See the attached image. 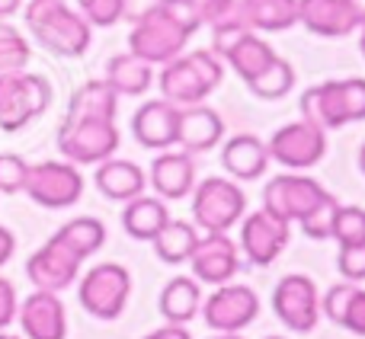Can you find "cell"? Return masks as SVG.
I'll use <instances>...</instances> for the list:
<instances>
[{
  "label": "cell",
  "instance_id": "obj_2",
  "mask_svg": "<svg viewBox=\"0 0 365 339\" xmlns=\"http://www.w3.org/2000/svg\"><path fill=\"white\" fill-rule=\"evenodd\" d=\"M26 29L45 51L58 58H81L93 42V26L64 0H29Z\"/></svg>",
  "mask_w": 365,
  "mask_h": 339
},
{
  "label": "cell",
  "instance_id": "obj_22",
  "mask_svg": "<svg viewBox=\"0 0 365 339\" xmlns=\"http://www.w3.org/2000/svg\"><path fill=\"white\" fill-rule=\"evenodd\" d=\"M221 167L227 170L231 179H259L269 167V151H266V141L257 135H234L231 141H225L221 147Z\"/></svg>",
  "mask_w": 365,
  "mask_h": 339
},
{
  "label": "cell",
  "instance_id": "obj_36",
  "mask_svg": "<svg viewBox=\"0 0 365 339\" xmlns=\"http://www.w3.org/2000/svg\"><path fill=\"white\" fill-rule=\"evenodd\" d=\"M26 176H29V164H26L19 154H10V151L0 154V195L23 192Z\"/></svg>",
  "mask_w": 365,
  "mask_h": 339
},
{
  "label": "cell",
  "instance_id": "obj_9",
  "mask_svg": "<svg viewBox=\"0 0 365 339\" xmlns=\"http://www.w3.org/2000/svg\"><path fill=\"white\" fill-rule=\"evenodd\" d=\"M119 141L115 119H61V128H58V151L77 167L115 157Z\"/></svg>",
  "mask_w": 365,
  "mask_h": 339
},
{
  "label": "cell",
  "instance_id": "obj_23",
  "mask_svg": "<svg viewBox=\"0 0 365 339\" xmlns=\"http://www.w3.org/2000/svg\"><path fill=\"white\" fill-rule=\"evenodd\" d=\"M298 26L321 38H343L356 32L343 0H298Z\"/></svg>",
  "mask_w": 365,
  "mask_h": 339
},
{
  "label": "cell",
  "instance_id": "obj_27",
  "mask_svg": "<svg viewBox=\"0 0 365 339\" xmlns=\"http://www.w3.org/2000/svg\"><path fill=\"white\" fill-rule=\"evenodd\" d=\"M240 23L253 32H285L298 26V0H237Z\"/></svg>",
  "mask_w": 365,
  "mask_h": 339
},
{
  "label": "cell",
  "instance_id": "obj_45",
  "mask_svg": "<svg viewBox=\"0 0 365 339\" xmlns=\"http://www.w3.org/2000/svg\"><path fill=\"white\" fill-rule=\"evenodd\" d=\"M145 339H192L186 327H180V323H164L160 330H151Z\"/></svg>",
  "mask_w": 365,
  "mask_h": 339
},
{
  "label": "cell",
  "instance_id": "obj_16",
  "mask_svg": "<svg viewBox=\"0 0 365 339\" xmlns=\"http://www.w3.org/2000/svg\"><path fill=\"white\" fill-rule=\"evenodd\" d=\"M83 259L74 256L68 246H61L55 237H48L29 259H26V278L36 285L38 291H55L61 295L64 288L81 278Z\"/></svg>",
  "mask_w": 365,
  "mask_h": 339
},
{
  "label": "cell",
  "instance_id": "obj_21",
  "mask_svg": "<svg viewBox=\"0 0 365 339\" xmlns=\"http://www.w3.org/2000/svg\"><path fill=\"white\" fill-rule=\"evenodd\" d=\"M302 119L311 122V125H317V128H324V132H334V128L349 125L340 80H324V83H314V87L304 90L302 93Z\"/></svg>",
  "mask_w": 365,
  "mask_h": 339
},
{
  "label": "cell",
  "instance_id": "obj_7",
  "mask_svg": "<svg viewBox=\"0 0 365 339\" xmlns=\"http://www.w3.org/2000/svg\"><path fill=\"white\" fill-rule=\"evenodd\" d=\"M334 202V195L308 173H279L266 182L263 189V208L276 218L289 221V224H302L308 214Z\"/></svg>",
  "mask_w": 365,
  "mask_h": 339
},
{
  "label": "cell",
  "instance_id": "obj_33",
  "mask_svg": "<svg viewBox=\"0 0 365 339\" xmlns=\"http://www.w3.org/2000/svg\"><path fill=\"white\" fill-rule=\"evenodd\" d=\"M32 58V45L13 23L0 19V74H13V71H26Z\"/></svg>",
  "mask_w": 365,
  "mask_h": 339
},
{
  "label": "cell",
  "instance_id": "obj_51",
  "mask_svg": "<svg viewBox=\"0 0 365 339\" xmlns=\"http://www.w3.org/2000/svg\"><path fill=\"white\" fill-rule=\"evenodd\" d=\"M266 339H285V336H266Z\"/></svg>",
  "mask_w": 365,
  "mask_h": 339
},
{
  "label": "cell",
  "instance_id": "obj_28",
  "mask_svg": "<svg viewBox=\"0 0 365 339\" xmlns=\"http://www.w3.org/2000/svg\"><path fill=\"white\" fill-rule=\"evenodd\" d=\"M103 80L115 90V96H141L151 90L154 68L141 58H135L132 51H122V55H113L106 61V77Z\"/></svg>",
  "mask_w": 365,
  "mask_h": 339
},
{
  "label": "cell",
  "instance_id": "obj_32",
  "mask_svg": "<svg viewBox=\"0 0 365 339\" xmlns=\"http://www.w3.org/2000/svg\"><path fill=\"white\" fill-rule=\"evenodd\" d=\"M247 87H250V93L259 96V100H282V96H289L292 87H295V68H292V61H285L282 55H276V61H272L263 74L253 77Z\"/></svg>",
  "mask_w": 365,
  "mask_h": 339
},
{
  "label": "cell",
  "instance_id": "obj_38",
  "mask_svg": "<svg viewBox=\"0 0 365 339\" xmlns=\"http://www.w3.org/2000/svg\"><path fill=\"white\" fill-rule=\"evenodd\" d=\"M353 291H356V282H346V278L336 282V285H330V288L324 291V298H321V314L327 317V320L340 323V317H343V311H346Z\"/></svg>",
  "mask_w": 365,
  "mask_h": 339
},
{
  "label": "cell",
  "instance_id": "obj_48",
  "mask_svg": "<svg viewBox=\"0 0 365 339\" xmlns=\"http://www.w3.org/2000/svg\"><path fill=\"white\" fill-rule=\"evenodd\" d=\"M359 170H362V176H365V141H362V147H359Z\"/></svg>",
  "mask_w": 365,
  "mask_h": 339
},
{
  "label": "cell",
  "instance_id": "obj_4",
  "mask_svg": "<svg viewBox=\"0 0 365 339\" xmlns=\"http://www.w3.org/2000/svg\"><path fill=\"white\" fill-rule=\"evenodd\" d=\"M51 96L55 90L42 74H29V71L0 74V132H23L29 122L48 113Z\"/></svg>",
  "mask_w": 365,
  "mask_h": 339
},
{
  "label": "cell",
  "instance_id": "obj_42",
  "mask_svg": "<svg viewBox=\"0 0 365 339\" xmlns=\"http://www.w3.org/2000/svg\"><path fill=\"white\" fill-rule=\"evenodd\" d=\"M334 208H336V199L327 202L324 208H317L314 214H308V218H304L298 227H302L311 240H327L330 237V218H334Z\"/></svg>",
  "mask_w": 365,
  "mask_h": 339
},
{
  "label": "cell",
  "instance_id": "obj_34",
  "mask_svg": "<svg viewBox=\"0 0 365 339\" xmlns=\"http://www.w3.org/2000/svg\"><path fill=\"white\" fill-rule=\"evenodd\" d=\"M330 240H336L340 246L365 244V208L336 202L334 218H330Z\"/></svg>",
  "mask_w": 365,
  "mask_h": 339
},
{
  "label": "cell",
  "instance_id": "obj_43",
  "mask_svg": "<svg viewBox=\"0 0 365 339\" xmlns=\"http://www.w3.org/2000/svg\"><path fill=\"white\" fill-rule=\"evenodd\" d=\"M16 311H19L16 285H13L10 278L0 276V330H6L13 320H16Z\"/></svg>",
  "mask_w": 365,
  "mask_h": 339
},
{
  "label": "cell",
  "instance_id": "obj_6",
  "mask_svg": "<svg viewBox=\"0 0 365 339\" xmlns=\"http://www.w3.org/2000/svg\"><path fill=\"white\" fill-rule=\"evenodd\" d=\"M132 298V272L122 263H100L77 278V301L96 320H119Z\"/></svg>",
  "mask_w": 365,
  "mask_h": 339
},
{
  "label": "cell",
  "instance_id": "obj_13",
  "mask_svg": "<svg viewBox=\"0 0 365 339\" xmlns=\"http://www.w3.org/2000/svg\"><path fill=\"white\" fill-rule=\"evenodd\" d=\"M266 151H269V160L282 164L285 170L304 173V170L317 167L327 157V132L304 119L289 122V125L276 128V135L269 138Z\"/></svg>",
  "mask_w": 365,
  "mask_h": 339
},
{
  "label": "cell",
  "instance_id": "obj_17",
  "mask_svg": "<svg viewBox=\"0 0 365 339\" xmlns=\"http://www.w3.org/2000/svg\"><path fill=\"white\" fill-rule=\"evenodd\" d=\"M16 320L23 327V339H68V308L55 291H32L19 301Z\"/></svg>",
  "mask_w": 365,
  "mask_h": 339
},
{
  "label": "cell",
  "instance_id": "obj_37",
  "mask_svg": "<svg viewBox=\"0 0 365 339\" xmlns=\"http://www.w3.org/2000/svg\"><path fill=\"white\" fill-rule=\"evenodd\" d=\"M199 19L202 26L221 29V26L240 23V6L237 0H199Z\"/></svg>",
  "mask_w": 365,
  "mask_h": 339
},
{
  "label": "cell",
  "instance_id": "obj_46",
  "mask_svg": "<svg viewBox=\"0 0 365 339\" xmlns=\"http://www.w3.org/2000/svg\"><path fill=\"white\" fill-rule=\"evenodd\" d=\"M343 6H346V13L353 16L356 29H359V26H365V0H343Z\"/></svg>",
  "mask_w": 365,
  "mask_h": 339
},
{
  "label": "cell",
  "instance_id": "obj_12",
  "mask_svg": "<svg viewBox=\"0 0 365 339\" xmlns=\"http://www.w3.org/2000/svg\"><path fill=\"white\" fill-rule=\"evenodd\" d=\"M199 314L215 333H244L259 317V295L250 285H237V282L215 285L212 295L202 298Z\"/></svg>",
  "mask_w": 365,
  "mask_h": 339
},
{
  "label": "cell",
  "instance_id": "obj_24",
  "mask_svg": "<svg viewBox=\"0 0 365 339\" xmlns=\"http://www.w3.org/2000/svg\"><path fill=\"white\" fill-rule=\"evenodd\" d=\"M93 182L106 199L128 202V199H135V195H141L148 189V173L138 164L125 160V157H109V160H103V164H96Z\"/></svg>",
  "mask_w": 365,
  "mask_h": 339
},
{
  "label": "cell",
  "instance_id": "obj_1",
  "mask_svg": "<svg viewBox=\"0 0 365 339\" xmlns=\"http://www.w3.org/2000/svg\"><path fill=\"white\" fill-rule=\"evenodd\" d=\"M199 26V0H154L135 19L128 32V51L151 68H160L186 51Z\"/></svg>",
  "mask_w": 365,
  "mask_h": 339
},
{
  "label": "cell",
  "instance_id": "obj_19",
  "mask_svg": "<svg viewBox=\"0 0 365 339\" xmlns=\"http://www.w3.org/2000/svg\"><path fill=\"white\" fill-rule=\"evenodd\" d=\"M195 160L186 151H164L158 160L151 164L148 173V186H154V195L164 202H180L192 192L195 186Z\"/></svg>",
  "mask_w": 365,
  "mask_h": 339
},
{
  "label": "cell",
  "instance_id": "obj_25",
  "mask_svg": "<svg viewBox=\"0 0 365 339\" xmlns=\"http://www.w3.org/2000/svg\"><path fill=\"white\" fill-rule=\"evenodd\" d=\"M167 221H170V205L164 199H158V195L141 192L135 199H128L125 208H122V227H125V234L132 240H148L151 244L164 231Z\"/></svg>",
  "mask_w": 365,
  "mask_h": 339
},
{
  "label": "cell",
  "instance_id": "obj_11",
  "mask_svg": "<svg viewBox=\"0 0 365 339\" xmlns=\"http://www.w3.org/2000/svg\"><path fill=\"white\" fill-rule=\"evenodd\" d=\"M272 311H276L279 323L292 333H314L321 323V291H317L314 278L292 272L276 282L272 291Z\"/></svg>",
  "mask_w": 365,
  "mask_h": 339
},
{
  "label": "cell",
  "instance_id": "obj_44",
  "mask_svg": "<svg viewBox=\"0 0 365 339\" xmlns=\"http://www.w3.org/2000/svg\"><path fill=\"white\" fill-rule=\"evenodd\" d=\"M13 253H16V237H13V231L6 224H0V269L13 259Z\"/></svg>",
  "mask_w": 365,
  "mask_h": 339
},
{
  "label": "cell",
  "instance_id": "obj_8",
  "mask_svg": "<svg viewBox=\"0 0 365 339\" xmlns=\"http://www.w3.org/2000/svg\"><path fill=\"white\" fill-rule=\"evenodd\" d=\"M212 51L244 83H250L257 74H263L279 55L259 32L247 29L244 23H231V26H221V29H212Z\"/></svg>",
  "mask_w": 365,
  "mask_h": 339
},
{
  "label": "cell",
  "instance_id": "obj_50",
  "mask_svg": "<svg viewBox=\"0 0 365 339\" xmlns=\"http://www.w3.org/2000/svg\"><path fill=\"white\" fill-rule=\"evenodd\" d=\"M0 339H23V336H16V333H6V330H0Z\"/></svg>",
  "mask_w": 365,
  "mask_h": 339
},
{
  "label": "cell",
  "instance_id": "obj_5",
  "mask_svg": "<svg viewBox=\"0 0 365 339\" xmlns=\"http://www.w3.org/2000/svg\"><path fill=\"white\" fill-rule=\"evenodd\" d=\"M192 224L205 234H227L247 214V195L237 179L208 176L192 186Z\"/></svg>",
  "mask_w": 365,
  "mask_h": 339
},
{
  "label": "cell",
  "instance_id": "obj_49",
  "mask_svg": "<svg viewBox=\"0 0 365 339\" xmlns=\"http://www.w3.org/2000/svg\"><path fill=\"white\" fill-rule=\"evenodd\" d=\"M212 339H244L240 333H218V336H212Z\"/></svg>",
  "mask_w": 365,
  "mask_h": 339
},
{
  "label": "cell",
  "instance_id": "obj_40",
  "mask_svg": "<svg viewBox=\"0 0 365 339\" xmlns=\"http://www.w3.org/2000/svg\"><path fill=\"white\" fill-rule=\"evenodd\" d=\"M343 106H346L349 122H365V77H346L340 80Z\"/></svg>",
  "mask_w": 365,
  "mask_h": 339
},
{
  "label": "cell",
  "instance_id": "obj_14",
  "mask_svg": "<svg viewBox=\"0 0 365 339\" xmlns=\"http://www.w3.org/2000/svg\"><path fill=\"white\" fill-rule=\"evenodd\" d=\"M289 237H292V224L276 218V214H269L266 208L240 218L237 246L247 263H253V266H272L282 256L285 246H289Z\"/></svg>",
  "mask_w": 365,
  "mask_h": 339
},
{
  "label": "cell",
  "instance_id": "obj_30",
  "mask_svg": "<svg viewBox=\"0 0 365 339\" xmlns=\"http://www.w3.org/2000/svg\"><path fill=\"white\" fill-rule=\"evenodd\" d=\"M51 237L61 246H68L74 256L87 259L93 253H100L103 244H106V224L100 218H93V214H81V218H71L68 224H61Z\"/></svg>",
  "mask_w": 365,
  "mask_h": 339
},
{
  "label": "cell",
  "instance_id": "obj_47",
  "mask_svg": "<svg viewBox=\"0 0 365 339\" xmlns=\"http://www.w3.org/2000/svg\"><path fill=\"white\" fill-rule=\"evenodd\" d=\"M23 10V0H0V19H10Z\"/></svg>",
  "mask_w": 365,
  "mask_h": 339
},
{
  "label": "cell",
  "instance_id": "obj_26",
  "mask_svg": "<svg viewBox=\"0 0 365 339\" xmlns=\"http://www.w3.org/2000/svg\"><path fill=\"white\" fill-rule=\"evenodd\" d=\"M158 311L167 323H180L186 327L189 320H195L202 311V285L192 276H177L160 288Z\"/></svg>",
  "mask_w": 365,
  "mask_h": 339
},
{
  "label": "cell",
  "instance_id": "obj_35",
  "mask_svg": "<svg viewBox=\"0 0 365 339\" xmlns=\"http://www.w3.org/2000/svg\"><path fill=\"white\" fill-rule=\"evenodd\" d=\"M128 0H77V10L90 26H115L125 16Z\"/></svg>",
  "mask_w": 365,
  "mask_h": 339
},
{
  "label": "cell",
  "instance_id": "obj_41",
  "mask_svg": "<svg viewBox=\"0 0 365 339\" xmlns=\"http://www.w3.org/2000/svg\"><path fill=\"white\" fill-rule=\"evenodd\" d=\"M340 327H346L349 333H356V336H365V288L362 285H356L353 298H349L346 311H343V317H340Z\"/></svg>",
  "mask_w": 365,
  "mask_h": 339
},
{
  "label": "cell",
  "instance_id": "obj_20",
  "mask_svg": "<svg viewBox=\"0 0 365 339\" xmlns=\"http://www.w3.org/2000/svg\"><path fill=\"white\" fill-rule=\"evenodd\" d=\"M225 138V119L205 103L180 109V138L177 147L186 154H205Z\"/></svg>",
  "mask_w": 365,
  "mask_h": 339
},
{
  "label": "cell",
  "instance_id": "obj_3",
  "mask_svg": "<svg viewBox=\"0 0 365 339\" xmlns=\"http://www.w3.org/2000/svg\"><path fill=\"white\" fill-rule=\"evenodd\" d=\"M221 80H225V61L212 48L182 51L180 58L160 64V77H158L164 100L180 109L205 103L221 87Z\"/></svg>",
  "mask_w": 365,
  "mask_h": 339
},
{
  "label": "cell",
  "instance_id": "obj_10",
  "mask_svg": "<svg viewBox=\"0 0 365 339\" xmlns=\"http://www.w3.org/2000/svg\"><path fill=\"white\" fill-rule=\"evenodd\" d=\"M26 195L36 202L38 208H71L81 202L83 195V176L77 164L71 160H42V164H29V176H26Z\"/></svg>",
  "mask_w": 365,
  "mask_h": 339
},
{
  "label": "cell",
  "instance_id": "obj_15",
  "mask_svg": "<svg viewBox=\"0 0 365 339\" xmlns=\"http://www.w3.org/2000/svg\"><path fill=\"white\" fill-rule=\"evenodd\" d=\"M186 263L199 285H225L240 272V246L227 234H199Z\"/></svg>",
  "mask_w": 365,
  "mask_h": 339
},
{
  "label": "cell",
  "instance_id": "obj_31",
  "mask_svg": "<svg viewBox=\"0 0 365 339\" xmlns=\"http://www.w3.org/2000/svg\"><path fill=\"white\" fill-rule=\"evenodd\" d=\"M195 240H199V227H195L192 221H173L170 218L164 224V231L151 240V246H154V253H158L160 263L180 266V263H186L189 259Z\"/></svg>",
  "mask_w": 365,
  "mask_h": 339
},
{
  "label": "cell",
  "instance_id": "obj_29",
  "mask_svg": "<svg viewBox=\"0 0 365 339\" xmlns=\"http://www.w3.org/2000/svg\"><path fill=\"white\" fill-rule=\"evenodd\" d=\"M119 113V96L106 80H87L68 103L64 119H115Z\"/></svg>",
  "mask_w": 365,
  "mask_h": 339
},
{
  "label": "cell",
  "instance_id": "obj_18",
  "mask_svg": "<svg viewBox=\"0 0 365 339\" xmlns=\"http://www.w3.org/2000/svg\"><path fill=\"white\" fill-rule=\"evenodd\" d=\"M132 135L141 147L148 151H170L177 147L180 138V106L160 100H148L138 106V113L132 115Z\"/></svg>",
  "mask_w": 365,
  "mask_h": 339
},
{
  "label": "cell",
  "instance_id": "obj_39",
  "mask_svg": "<svg viewBox=\"0 0 365 339\" xmlns=\"http://www.w3.org/2000/svg\"><path fill=\"white\" fill-rule=\"evenodd\" d=\"M336 269L346 282H365V244H349V246H340L336 253Z\"/></svg>",
  "mask_w": 365,
  "mask_h": 339
}]
</instances>
